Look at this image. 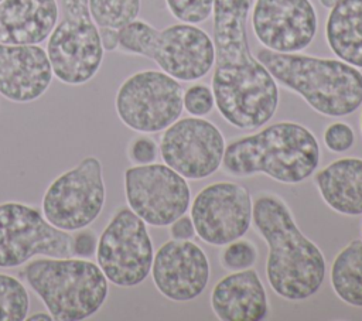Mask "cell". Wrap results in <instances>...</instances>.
Here are the masks:
<instances>
[{
    "label": "cell",
    "instance_id": "obj_24",
    "mask_svg": "<svg viewBox=\"0 0 362 321\" xmlns=\"http://www.w3.org/2000/svg\"><path fill=\"white\" fill-rule=\"evenodd\" d=\"M30 311L25 286L14 276L0 273V321H24Z\"/></svg>",
    "mask_w": 362,
    "mask_h": 321
},
{
    "label": "cell",
    "instance_id": "obj_36",
    "mask_svg": "<svg viewBox=\"0 0 362 321\" xmlns=\"http://www.w3.org/2000/svg\"><path fill=\"white\" fill-rule=\"evenodd\" d=\"M0 1H1V0H0Z\"/></svg>",
    "mask_w": 362,
    "mask_h": 321
},
{
    "label": "cell",
    "instance_id": "obj_30",
    "mask_svg": "<svg viewBox=\"0 0 362 321\" xmlns=\"http://www.w3.org/2000/svg\"><path fill=\"white\" fill-rule=\"evenodd\" d=\"M76 235H72V256L75 257H92L96 253L98 247V236L90 229H79Z\"/></svg>",
    "mask_w": 362,
    "mask_h": 321
},
{
    "label": "cell",
    "instance_id": "obj_34",
    "mask_svg": "<svg viewBox=\"0 0 362 321\" xmlns=\"http://www.w3.org/2000/svg\"><path fill=\"white\" fill-rule=\"evenodd\" d=\"M339 0H320V3L325 7V8H332Z\"/></svg>",
    "mask_w": 362,
    "mask_h": 321
},
{
    "label": "cell",
    "instance_id": "obj_14",
    "mask_svg": "<svg viewBox=\"0 0 362 321\" xmlns=\"http://www.w3.org/2000/svg\"><path fill=\"white\" fill-rule=\"evenodd\" d=\"M225 147V139L214 123L192 116L175 120L164 130L160 154L184 178L202 180L218 171Z\"/></svg>",
    "mask_w": 362,
    "mask_h": 321
},
{
    "label": "cell",
    "instance_id": "obj_22",
    "mask_svg": "<svg viewBox=\"0 0 362 321\" xmlns=\"http://www.w3.org/2000/svg\"><path fill=\"white\" fill-rule=\"evenodd\" d=\"M331 286L344 303L362 307V240L349 242L334 259Z\"/></svg>",
    "mask_w": 362,
    "mask_h": 321
},
{
    "label": "cell",
    "instance_id": "obj_29",
    "mask_svg": "<svg viewBox=\"0 0 362 321\" xmlns=\"http://www.w3.org/2000/svg\"><path fill=\"white\" fill-rule=\"evenodd\" d=\"M127 154L134 164H151L157 157V144L150 137L140 136L132 140Z\"/></svg>",
    "mask_w": 362,
    "mask_h": 321
},
{
    "label": "cell",
    "instance_id": "obj_32",
    "mask_svg": "<svg viewBox=\"0 0 362 321\" xmlns=\"http://www.w3.org/2000/svg\"><path fill=\"white\" fill-rule=\"evenodd\" d=\"M99 37L103 47V51L112 52L119 48V30L109 28V27H98Z\"/></svg>",
    "mask_w": 362,
    "mask_h": 321
},
{
    "label": "cell",
    "instance_id": "obj_23",
    "mask_svg": "<svg viewBox=\"0 0 362 321\" xmlns=\"http://www.w3.org/2000/svg\"><path fill=\"white\" fill-rule=\"evenodd\" d=\"M88 7L98 27L120 30L137 18L140 0H88Z\"/></svg>",
    "mask_w": 362,
    "mask_h": 321
},
{
    "label": "cell",
    "instance_id": "obj_13",
    "mask_svg": "<svg viewBox=\"0 0 362 321\" xmlns=\"http://www.w3.org/2000/svg\"><path fill=\"white\" fill-rule=\"evenodd\" d=\"M189 206L195 235L208 245L225 246L242 238L252 223L250 192L238 182L209 184L195 195Z\"/></svg>",
    "mask_w": 362,
    "mask_h": 321
},
{
    "label": "cell",
    "instance_id": "obj_12",
    "mask_svg": "<svg viewBox=\"0 0 362 321\" xmlns=\"http://www.w3.org/2000/svg\"><path fill=\"white\" fill-rule=\"evenodd\" d=\"M127 206L147 225L168 226L191 205L187 180L167 164H134L124 171Z\"/></svg>",
    "mask_w": 362,
    "mask_h": 321
},
{
    "label": "cell",
    "instance_id": "obj_17",
    "mask_svg": "<svg viewBox=\"0 0 362 321\" xmlns=\"http://www.w3.org/2000/svg\"><path fill=\"white\" fill-rule=\"evenodd\" d=\"M54 74L45 48L0 42V95L14 103L40 99Z\"/></svg>",
    "mask_w": 362,
    "mask_h": 321
},
{
    "label": "cell",
    "instance_id": "obj_27",
    "mask_svg": "<svg viewBox=\"0 0 362 321\" xmlns=\"http://www.w3.org/2000/svg\"><path fill=\"white\" fill-rule=\"evenodd\" d=\"M182 103L185 110L197 117L208 115L215 106V98L212 89L204 83H197L189 86L184 96Z\"/></svg>",
    "mask_w": 362,
    "mask_h": 321
},
{
    "label": "cell",
    "instance_id": "obj_20",
    "mask_svg": "<svg viewBox=\"0 0 362 321\" xmlns=\"http://www.w3.org/2000/svg\"><path fill=\"white\" fill-rule=\"evenodd\" d=\"M324 202L338 214L362 215V158L345 157L332 161L315 175Z\"/></svg>",
    "mask_w": 362,
    "mask_h": 321
},
{
    "label": "cell",
    "instance_id": "obj_35",
    "mask_svg": "<svg viewBox=\"0 0 362 321\" xmlns=\"http://www.w3.org/2000/svg\"><path fill=\"white\" fill-rule=\"evenodd\" d=\"M361 130H362V113H361Z\"/></svg>",
    "mask_w": 362,
    "mask_h": 321
},
{
    "label": "cell",
    "instance_id": "obj_15",
    "mask_svg": "<svg viewBox=\"0 0 362 321\" xmlns=\"http://www.w3.org/2000/svg\"><path fill=\"white\" fill-rule=\"evenodd\" d=\"M252 27L264 48L300 52L313 42L318 18L310 0H256Z\"/></svg>",
    "mask_w": 362,
    "mask_h": 321
},
{
    "label": "cell",
    "instance_id": "obj_3",
    "mask_svg": "<svg viewBox=\"0 0 362 321\" xmlns=\"http://www.w3.org/2000/svg\"><path fill=\"white\" fill-rule=\"evenodd\" d=\"M320 163L317 137L305 126L279 122L225 147L222 167L238 177L266 174L284 184L305 181Z\"/></svg>",
    "mask_w": 362,
    "mask_h": 321
},
{
    "label": "cell",
    "instance_id": "obj_25",
    "mask_svg": "<svg viewBox=\"0 0 362 321\" xmlns=\"http://www.w3.org/2000/svg\"><path fill=\"white\" fill-rule=\"evenodd\" d=\"M257 260L256 246L246 239H236L228 245L221 253V263L225 269L236 272L252 267Z\"/></svg>",
    "mask_w": 362,
    "mask_h": 321
},
{
    "label": "cell",
    "instance_id": "obj_11",
    "mask_svg": "<svg viewBox=\"0 0 362 321\" xmlns=\"http://www.w3.org/2000/svg\"><path fill=\"white\" fill-rule=\"evenodd\" d=\"M72 235L51 225L41 209L8 201L0 204V267L23 266L34 256H72Z\"/></svg>",
    "mask_w": 362,
    "mask_h": 321
},
{
    "label": "cell",
    "instance_id": "obj_16",
    "mask_svg": "<svg viewBox=\"0 0 362 321\" xmlns=\"http://www.w3.org/2000/svg\"><path fill=\"white\" fill-rule=\"evenodd\" d=\"M156 288L171 301H191L205 290L211 269L205 252L191 240L171 239L153 257Z\"/></svg>",
    "mask_w": 362,
    "mask_h": 321
},
{
    "label": "cell",
    "instance_id": "obj_31",
    "mask_svg": "<svg viewBox=\"0 0 362 321\" xmlns=\"http://www.w3.org/2000/svg\"><path fill=\"white\" fill-rule=\"evenodd\" d=\"M170 233L177 240H191L195 236V228L191 216L181 215L170 225Z\"/></svg>",
    "mask_w": 362,
    "mask_h": 321
},
{
    "label": "cell",
    "instance_id": "obj_21",
    "mask_svg": "<svg viewBox=\"0 0 362 321\" xmlns=\"http://www.w3.org/2000/svg\"><path fill=\"white\" fill-rule=\"evenodd\" d=\"M325 40L338 59L362 68V0H339L329 8Z\"/></svg>",
    "mask_w": 362,
    "mask_h": 321
},
{
    "label": "cell",
    "instance_id": "obj_1",
    "mask_svg": "<svg viewBox=\"0 0 362 321\" xmlns=\"http://www.w3.org/2000/svg\"><path fill=\"white\" fill-rule=\"evenodd\" d=\"M253 0H214L212 93L222 117L238 129L266 124L277 110L279 88L252 55L246 23Z\"/></svg>",
    "mask_w": 362,
    "mask_h": 321
},
{
    "label": "cell",
    "instance_id": "obj_33",
    "mask_svg": "<svg viewBox=\"0 0 362 321\" xmlns=\"http://www.w3.org/2000/svg\"><path fill=\"white\" fill-rule=\"evenodd\" d=\"M25 320H28V321H51V320H54L52 318V315L49 314V313H42V311H40V313H35V314H33V315H27V318Z\"/></svg>",
    "mask_w": 362,
    "mask_h": 321
},
{
    "label": "cell",
    "instance_id": "obj_6",
    "mask_svg": "<svg viewBox=\"0 0 362 321\" xmlns=\"http://www.w3.org/2000/svg\"><path fill=\"white\" fill-rule=\"evenodd\" d=\"M119 48L153 59L163 72L184 82L204 78L215 62L211 37L195 24L187 23L157 30L136 18L119 30Z\"/></svg>",
    "mask_w": 362,
    "mask_h": 321
},
{
    "label": "cell",
    "instance_id": "obj_28",
    "mask_svg": "<svg viewBox=\"0 0 362 321\" xmlns=\"http://www.w3.org/2000/svg\"><path fill=\"white\" fill-rule=\"evenodd\" d=\"M355 133L348 123L334 122L324 132V143L334 153H344L354 146Z\"/></svg>",
    "mask_w": 362,
    "mask_h": 321
},
{
    "label": "cell",
    "instance_id": "obj_7",
    "mask_svg": "<svg viewBox=\"0 0 362 321\" xmlns=\"http://www.w3.org/2000/svg\"><path fill=\"white\" fill-rule=\"evenodd\" d=\"M55 28L47 40V55L54 76L71 86L89 82L103 62L99 28L93 23L88 0H59Z\"/></svg>",
    "mask_w": 362,
    "mask_h": 321
},
{
    "label": "cell",
    "instance_id": "obj_2",
    "mask_svg": "<svg viewBox=\"0 0 362 321\" xmlns=\"http://www.w3.org/2000/svg\"><path fill=\"white\" fill-rule=\"evenodd\" d=\"M252 222L269 246L266 276L272 290L290 301L314 296L325 279V257L298 229L284 201L273 194L259 195Z\"/></svg>",
    "mask_w": 362,
    "mask_h": 321
},
{
    "label": "cell",
    "instance_id": "obj_5",
    "mask_svg": "<svg viewBox=\"0 0 362 321\" xmlns=\"http://www.w3.org/2000/svg\"><path fill=\"white\" fill-rule=\"evenodd\" d=\"M23 279L55 321H82L95 315L109 294V281L98 263L83 257L28 260Z\"/></svg>",
    "mask_w": 362,
    "mask_h": 321
},
{
    "label": "cell",
    "instance_id": "obj_19",
    "mask_svg": "<svg viewBox=\"0 0 362 321\" xmlns=\"http://www.w3.org/2000/svg\"><path fill=\"white\" fill-rule=\"evenodd\" d=\"M59 20L58 0H1L0 42L40 45Z\"/></svg>",
    "mask_w": 362,
    "mask_h": 321
},
{
    "label": "cell",
    "instance_id": "obj_26",
    "mask_svg": "<svg viewBox=\"0 0 362 321\" xmlns=\"http://www.w3.org/2000/svg\"><path fill=\"white\" fill-rule=\"evenodd\" d=\"M173 17L187 24L204 23L212 16L214 0H165Z\"/></svg>",
    "mask_w": 362,
    "mask_h": 321
},
{
    "label": "cell",
    "instance_id": "obj_18",
    "mask_svg": "<svg viewBox=\"0 0 362 321\" xmlns=\"http://www.w3.org/2000/svg\"><path fill=\"white\" fill-rule=\"evenodd\" d=\"M211 307L222 321H262L269 314L267 294L255 269L221 279L211 293Z\"/></svg>",
    "mask_w": 362,
    "mask_h": 321
},
{
    "label": "cell",
    "instance_id": "obj_9",
    "mask_svg": "<svg viewBox=\"0 0 362 321\" xmlns=\"http://www.w3.org/2000/svg\"><path fill=\"white\" fill-rule=\"evenodd\" d=\"M182 88L168 74L144 69L127 76L117 88L115 109L120 122L139 133L165 130L182 113Z\"/></svg>",
    "mask_w": 362,
    "mask_h": 321
},
{
    "label": "cell",
    "instance_id": "obj_4",
    "mask_svg": "<svg viewBox=\"0 0 362 321\" xmlns=\"http://www.w3.org/2000/svg\"><path fill=\"white\" fill-rule=\"evenodd\" d=\"M256 58L277 82L324 116H346L362 105V72L341 59L267 48H260Z\"/></svg>",
    "mask_w": 362,
    "mask_h": 321
},
{
    "label": "cell",
    "instance_id": "obj_10",
    "mask_svg": "<svg viewBox=\"0 0 362 321\" xmlns=\"http://www.w3.org/2000/svg\"><path fill=\"white\" fill-rule=\"evenodd\" d=\"M95 256L107 281L139 286L150 274L154 257L147 223L129 206L119 208L100 233Z\"/></svg>",
    "mask_w": 362,
    "mask_h": 321
},
{
    "label": "cell",
    "instance_id": "obj_8",
    "mask_svg": "<svg viewBox=\"0 0 362 321\" xmlns=\"http://www.w3.org/2000/svg\"><path fill=\"white\" fill-rule=\"evenodd\" d=\"M105 201L102 163L95 156H86L49 182L42 195L41 211L55 228L76 232L98 219Z\"/></svg>",
    "mask_w": 362,
    "mask_h": 321
}]
</instances>
